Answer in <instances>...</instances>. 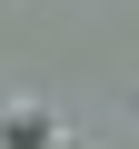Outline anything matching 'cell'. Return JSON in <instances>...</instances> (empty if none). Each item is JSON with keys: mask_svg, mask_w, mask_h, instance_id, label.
Instances as JSON below:
<instances>
[{"mask_svg": "<svg viewBox=\"0 0 139 149\" xmlns=\"http://www.w3.org/2000/svg\"><path fill=\"white\" fill-rule=\"evenodd\" d=\"M0 129H10L20 149H40V129H50V109H40V100H10V109H0Z\"/></svg>", "mask_w": 139, "mask_h": 149, "instance_id": "obj_1", "label": "cell"}, {"mask_svg": "<svg viewBox=\"0 0 139 149\" xmlns=\"http://www.w3.org/2000/svg\"><path fill=\"white\" fill-rule=\"evenodd\" d=\"M40 149H80V139H70V129H40Z\"/></svg>", "mask_w": 139, "mask_h": 149, "instance_id": "obj_2", "label": "cell"}]
</instances>
